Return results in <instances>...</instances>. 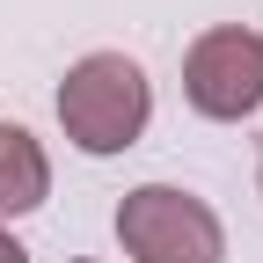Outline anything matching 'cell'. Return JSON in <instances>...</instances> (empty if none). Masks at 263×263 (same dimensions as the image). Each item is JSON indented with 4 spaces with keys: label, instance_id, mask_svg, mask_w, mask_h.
I'll list each match as a JSON object with an SVG mask.
<instances>
[{
    "label": "cell",
    "instance_id": "obj_1",
    "mask_svg": "<svg viewBox=\"0 0 263 263\" xmlns=\"http://www.w3.org/2000/svg\"><path fill=\"white\" fill-rule=\"evenodd\" d=\"M146 117H154V81H146L139 59L88 51V59L66 66V81H59V132H66L81 154L103 161V154L139 146Z\"/></svg>",
    "mask_w": 263,
    "mask_h": 263
},
{
    "label": "cell",
    "instance_id": "obj_2",
    "mask_svg": "<svg viewBox=\"0 0 263 263\" xmlns=\"http://www.w3.org/2000/svg\"><path fill=\"white\" fill-rule=\"evenodd\" d=\"M117 249L132 263H219L227 227L205 197H190L176 183H139L117 205Z\"/></svg>",
    "mask_w": 263,
    "mask_h": 263
},
{
    "label": "cell",
    "instance_id": "obj_3",
    "mask_svg": "<svg viewBox=\"0 0 263 263\" xmlns=\"http://www.w3.org/2000/svg\"><path fill=\"white\" fill-rule=\"evenodd\" d=\"M183 95L197 117L212 124H241L263 110V37L241 22H219L205 29L190 51H183Z\"/></svg>",
    "mask_w": 263,
    "mask_h": 263
},
{
    "label": "cell",
    "instance_id": "obj_4",
    "mask_svg": "<svg viewBox=\"0 0 263 263\" xmlns=\"http://www.w3.org/2000/svg\"><path fill=\"white\" fill-rule=\"evenodd\" d=\"M51 197V161L44 146L29 139L22 124H0V227L22 219V212H37Z\"/></svg>",
    "mask_w": 263,
    "mask_h": 263
},
{
    "label": "cell",
    "instance_id": "obj_5",
    "mask_svg": "<svg viewBox=\"0 0 263 263\" xmlns=\"http://www.w3.org/2000/svg\"><path fill=\"white\" fill-rule=\"evenodd\" d=\"M0 263H29V249H22V241L8 234V227H0Z\"/></svg>",
    "mask_w": 263,
    "mask_h": 263
},
{
    "label": "cell",
    "instance_id": "obj_6",
    "mask_svg": "<svg viewBox=\"0 0 263 263\" xmlns=\"http://www.w3.org/2000/svg\"><path fill=\"white\" fill-rule=\"evenodd\" d=\"M256 190H263V168H256Z\"/></svg>",
    "mask_w": 263,
    "mask_h": 263
}]
</instances>
